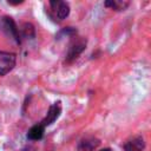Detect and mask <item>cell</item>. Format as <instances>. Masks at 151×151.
Instances as JSON below:
<instances>
[{
  "label": "cell",
  "instance_id": "1",
  "mask_svg": "<svg viewBox=\"0 0 151 151\" xmlns=\"http://www.w3.org/2000/svg\"><path fill=\"white\" fill-rule=\"evenodd\" d=\"M17 63V55L11 52L0 51V77L11 72Z\"/></svg>",
  "mask_w": 151,
  "mask_h": 151
},
{
  "label": "cell",
  "instance_id": "2",
  "mask_svg": "<svg viewBox=\"0 0 151 151\" xmlns=\"http://www.w3.org/2000/svg\"><path fill=\"white\" fill-rule=\"evenodd\" d=\"M86 47V40H83V39H78L77 41H73L68 50H67V53H66V57H65V63L67 64H71L73 63L74 60L78 59V57L83 53V51L85 50Z\"/></svg>",
  "mask_w": 151,
  "mask_h": 151
},
{
  "label": "cell",
  "instance_id": "3",
  "mask_svg": "<svg viewBox=\"0 0 151 151\" xmlns=\"http://www.w3.org/2000/svg\"><path fill=\"white\" fill-rule=\"evenodd\" d=\"M1 28L2 31L11 38H13L18 44H20V33H19V27L15 25L14 20L9 17H4L1 18Z\"/></svg>",
  "mask_w": 151,
  "mask_h": 151
},
{
  "label": "cell",
  "instance_id": "4",
  "mask_svg": "<svg viewBox=\"0 0 151 151\" xmlns=\"http://www.w3.org/2000/svg\"><path fill=\"white\" fill-rule=\"evenodd\" d=\"M50 6L54 13V15L59 20H64L70 14V5L65 1H50Z\"/></svg>",
  "mask_w": 151,
  "mask_h": 151
},
{
  "label": "cell",
  "instance_id": "5",
  "mask_svg": "<svg viewBox=\"0 0 151 151\" xmlns=\"http://www.w3.org/2000/svg\"><path fill=\"white\" fill-rule=\"evenodd\" d=\"M60 112H61V106H60V101H58V103H54V104H52L51 106H50V109H48V111H47V114H46V117L40 122V124L41 125H44L45 127L46 126H48V125H51L52 123H54L58 118H59V116H60Z\"/></svg>",
  "mask_w": 151,
  "mask_h": 151
},
{
  "label": "cell",
  "instance_id": "6",
  "mask_svg": "<svg viewBox=\"0 0 151 151\" xmlns=\"http://www.w3.org/2000/svg\"><path fill=\"white\" fill-rule=\"evenodd\" d=\"M99 144L100 142L98 138L87 136L80 139V142L78 143V151H94L99 146Z\"/></svg>",
  "mask_w": 151,
  "mask_h": 151
},
{
  "label": "cell",
  "instance_id": "7",
  "mask_svg": "<svg viewBox=\"0 0 151 151\" xmlns=\"http://www.w3.org/2000/svg\"><path fill=\"white\" fill-rule=\"evenodd\" d=\"M144 147H145V142L142 136H134L124 144L125 151H143Z\"/></svg>",
  "mask_w": 151,
  "mask_h": 151
},
{
  "label": "cell",
  "instance_id": "8",
  "mask_svg": "<svg viewBox=\"0 0 151 151\" xmlns=\"http://www.w3.org/2000/svg\"><path fill=\"white\" fill-rule=\"evenodd\" d=\"M44 132H45V126L41 125L40 123L39 124H35L33 125L28 132H27V138L31 139V140H39L42 138L44 136Z\"/></svg>",
  "mask_w": 151,
  "mask_h": 151
},
{
  "label": "cell",
  "instance_id": "9",
  "mask_svg": "<svg viewBox=\"0 0 151 151\" xmlns=\"http://www.w3.org/2000/svg\"><path fill=\"white\" fill-rule=\"evenodd\" d=\"M19 33L20 35H22L24 38H34L35 37V29H34V26L31 24V22H24L20 28H19Z\"/></svg>",
  "mask_w": 151,
  "mask_h": 151
},
{
  "label": "cell",
  "instance_id": "10",
  "mask_svg": "<svg viewBox=\"0 0 151 151\" xmlns=\"http://www.w3.org/2000/svg\"><path fill=\"white\" fill-rule=\"evenodd\" d=\"M104 5L106 7H110L111 9H114V11H124L127 8L130 2L123 1V0H109V1H105Z\"/></svg>",
  "mask_w": 151,
  "mask_h": 151
},
{
  "label": "cell",
  "instance_id": "11",
  "mask_svg": "<svg viewBox=\"0 0 151 151\" xmlns=\"http://www.w3.org/2000/svg\"><path fill=\"white\" fill-rule=\"evenodd\" d=\"M22 151H35V149H34V147H31V146H28V147L24 149Z\"/></svg>",
  "mask_w": 151,
  "mask_h": 151
},
{
  "label": "cell",
  "instance_id": "12",
  "mask_svg": "<svg viewBox=\"0 0 151 151\" xmlns=\"http://www.w3.org/2000/svg\"><path fill=\"white\" fill-rule=\"evenodd\" d=\"M99 151H112V150L109 149V147H105V149H101V150H99Z\"/></svg>",
  "mask_w": 151,
  "mask_h": 151
}]
</instances>
